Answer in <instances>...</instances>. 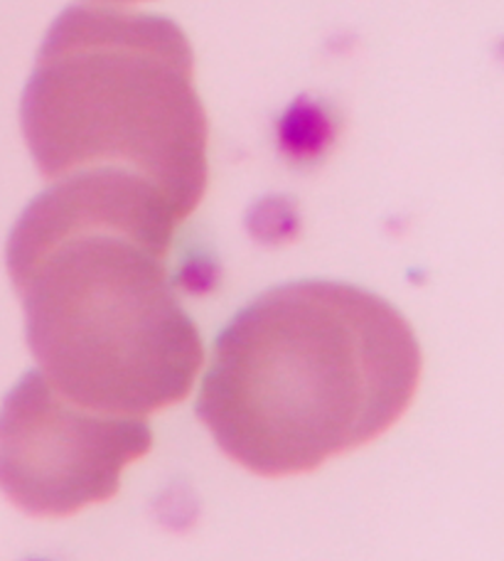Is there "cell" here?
Returning <instances> with one entry per match:
<instances>
[{"mask_svg":"<svg viewBox=\"0 0 504 561\" xmlns=\"http://www.w3.org/2000/svg\"><path fill=\"white\" fill-rule=\"evenodd\" d=\"M106 3H138V0H106Z\"/></svg>","mask_w":504,"mask_h":561,"instance_id":"obj_5","label":"cell"},{"mask_svg":"<svg viewBox=\"0 0 504 561\" xmlns=\"http://www.w3.org/2000/svg\"><path fill=\"white\" fill-rule=\"evenodd\" d=\"M419 379V340L389 300L340 280H296L221 330L195 409L229 458L284 478L379 438Z\"/></svg>","mask_w":504,"mask_h":561,"instance_id":"obj_2","label":"cell"},{"mask_svg":"<svg viewBox=\"0 0 504 561\" xmlns=\"http://www.w3.org/2000/svg\"><path fill=\"white\" fill-rule=\"evenodd\" d=\"M153 448L146 416L72 402L33 369L0 404V490L35 517L104 503L128 463Z\"/></svg>","mask_w":504,"mask_h":561,"instance_id":"obj_4","label":"cell"},{"mask_svg":"<svg viewBox=\"0 0 504 561\" xmlns=\"http://www.w3.org/2000/svg\"><path fill=\"white\" fill-rule=\"evenodd\" d=\"M185 222L146 180L87 170L53 180L13 227L8 274L47 382L99 412L183 402L205 363L170 272Z\"/></svg>","mask_w":504,"mask_h":561,"instance_id":"obj_1","label":"cell"},{"mask_svg":"<svg viewBox=\"0 0 504 561\" xmlns=\"http://www.w3.org/2000/svg\"><path fill=\"white\" fill-rule=\"evenodd\" d=\"M20 124L47 180L114 170L187 219L207 190V116L187 35L163 15L72 5L37 53Z\"/></svg>","mask_w":504,"mask_h":561,"instance_id":"obj_3","label":"cell"}]
</instances>
